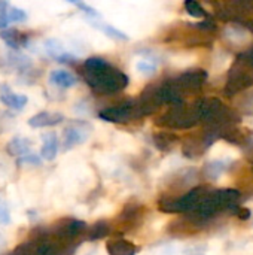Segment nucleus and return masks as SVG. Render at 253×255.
I'll list each match as a JSON object with an SVG mask.
<instances>
[{"label":"nucleus","instance_id":"1","mask_svg":"<svg viewBox=\"0 0 253 255\" xmlns=\"http://www.w3.org/2000/svg\"><path fill=\"white\" fill-rule=\"evenodd\" d=\"M240 199V191L234 188H221V190H212L200 208L191 214V218H194L197 223L203 224L207 220L213 218L216 214L222 211H233L239 203Z\"/></svg>","mask_w":253,"mask_h":255},{"label":"nucleus","instance_id":"2","mask_svg":"<svg viewBox=\"0 0 253 255\" xmlns=\"http://www.w3.org/2000/svg\"><path fill=\"white\" fill-rule=\"evenodd\" d=\"M88 87L97 94H115L127 88L128 76L110 64L97 72H82Z\"/></svg>","mask_w":253,"mask_h":255},{"label":"nucleus","instance_id":"3","mask_svg":"<svg viewBox=\"0 0 253 255\" xmlns=\"http://www.w3.org/2000/svg\"><path fill=\"white\" fill-rule=\"evenodd\" d=\"M200 109L198 103L192 105H177L171 106L164 115H161L155 124L164 128H173V130H188L200 124Z\"/></svg>","mask_w":253,"mask_h":255},{"label":"nucleus","instance_id":"4","mask_svg":"<svg viewBox=\"0 0 253 255\" xmlns=\"http://www.w3.org/2000/svg\"><path fill=\"white\" fill-rule=\"evenodd\" d=\"M207 187H195L180 197H164L158 202V209L164 214H194L206 196L209 194Z\"/></svg>","mask_w":253,"mask_h":255},{"label":"nucleus","instance_id":"5","mask_svg":"<svg viewBox=\"0 0 253 255\" xmlns=\"http://www.w3.org/2000/svg\"><path fill=\"white\" fill-rule=\"evenodd\" d=\"M251 87H253V67L239 57L236 64L228 72L224 94L228 97H234Z\"/></svg>","mask_w":253,"mask_h":255},{"label":"nucleus","instance_id":"6","mask_svg":"<svg viewBox=\"0 0 253 255\" xmlns=\"http://www.w3.org/2000/svg\"><path fill=\"white\" fill-rule=\"evenodd\" d=\"M98 118L106 123H115V124H127L130 121H134L137 118H142L136 105V100L125 102L118 106L104 108L98 112Z\"/></svg>","mask_w":253,"mask_h":255},{"label":"nucleus","instance_id":"7","mask_svg":"<svg viewBox=\"0 0 253 255\" xmlns=\"http://www.w3.org/2000/svg\"><path fill=\"white\" fill-rule=\"evenodd\" d=\"M92 131V126L84 120H73L67 124L63 133V151L73 149L78 145H82Z\"/></svg>","mask_w":253,"mask_h":255},{"label":"nucleus","instance_id":"8","mask_svg":"<svg viewBox=\"0 0 253 255\" xmlns=\"http://www.w3.org/2000/svg\"><path fill=\"white\" fill-rule=\"evenodd\" d=\"M216 139H219L218 133L206 128L201 134L189 136L182 145V152L186 158H198L213 145Z\"/></svg>","mask_w":253,"mask_h":255},{"label":"nucleus","instance_id":"9","mask_svg":"<svg viewBox=\"0 0 253 255\" xmlns=\"http://www.w3.org/2000/svg\"><path fill=\"white\" fill-rule=\"evenodd\" d=\"M207 72L204 69H191L186 70L183 73H180L179 76L173 78L176 85L182 90L183 94L189 93V91H197L200 90L206 81H207Z\"/></svg>","mask_w":253,"mask_h":255},{"label":"nucleus","instance_id":"10","mask_svg":"<svg viewBox=\"0 0 253 255\" xmlns=\"http://www.w3.org/2000/svg\"><path fill=\"white\" fill-rule=\"evenodd\" d=\"M137 109L140 117H148L154 112H157V109L164 105L161 93H160V85H154V87H148L140 97L136 100Z\"/></svg>","mask_w":253,"mask_h":255},{"label":"nucleus","instance_id":"11","mask_svg":"<svg viewBox=\"0 0 253 255\" xmlns=\"http://www.w3.org/2000/svg\"><path fill=\"white\" fill-rule=\"evenodd\" d=\"M1 63H3L4 69L16 70V72H19V73H28L30 69L33 67L30 57H27L25 54L18 52V51L7 52V54L3 57Z\"/></svg>","mask_w":253,"mask_h":255},{"label":"nucleus","instance_id":"12","mask_svg":"<svg viewBox=\"0 0 253 255\" xmlns=\"http://www.w3.org/2000/svg\"><path fill=\"white\" fill-rule=\"evenodd\" d=\"M0 102H1L6 108L15 109V111H21V109H24V106L27 105L28 99H27V96H24V94L15 93L7 84H1V85H0Z\"/></svg>","mask_w":253,"mask_h":255},{"label":"nucleus","instance_id":"13","mask_svg":"<svg viewBox=\"0 0 253 255\" xmlns=\"http://www.w3.org/2000/svg\"><path fill=\"white\" fill-rule=\"evenodd\" d=\"M64 121V115L60 112H49V111H42L36 115H33L27 123L33 128H45V127H54L58 126Z\"/></svg>","mask_w":253,"mask_h":255},{"label":"nucleus","instance_id":"14","mask_svg":"<svg viewBox=\"0 0 253 255\" xmlns=\"http://www.w3.org/2000/svg\"><path fill=\"white\" fill-rule=\"evenodd\" d=\"M145 215V208L139 203H128L124 211L119 214V224H122L125 230L131 229L133 226L139 224L142 217Z\"/></svg>","mask_w":253,"mask_h":255},{"label":"nucleus","instance_id":"15","mask_svg":"<svg viewBox=\"0 0 253 255\" xmlns=\"http://www.w3.org/2000/svg\"><path fill=\"white\" fill-rule=\"evenodd\" d=\"M0 37L6 43V46H9L13 51H18L19 48H25L30 42V36L16 28H6L0 31Z\"/></svg>","mask_w":253,"mask_h":255},{"label":"nucleus","instance_id":"16","mask_svg":"<svg viewBox=\"0 0 253 255\" xmlns=\"http://www.w3.org/2000/svg\"><path fill=\"white\" fill-rule=\"evenodd\" d=\"M106 251L109 255H136L139 253V247L122 238H115L106 244Z\"/></svg>","mask_w":253,"mask_h":255},{"label":"nucleus","instance_id":"17","mask_svg":"<svg viewBox=\"0 0 253 255\" xmlns=\"http://www.w3.org/2000/svg\"><path fill=\"white\" fill-rule=\"evenodd\" d=\"M6 152L12 157H22L31 152V140L24 136L12 137L6 145Z\"/></svg>","mask_w":253,"mask_h":255},{"label":"nucleus","instance_id":"18","mask_svg":"<svg viewBox=\"0 0 253 255\" xmlns=\"http://www.w3.org/2000/svg\"><path fill=\"white\" fill-rule=\"evenodd\" d=\"M152 140L157 149L167 152L179 143V136L173 131H158L152 136Z\"/></svg>","mask_w":253,"mask_h":255},{"label":"nucleus","instance_id":"19","mask_svg":"<svg viewBox=\"0 0 253 255\" xmlns=\"http://www.w3.org/2000/svg\"><path fill=\"white\" fill-rule=\"evenodd\" d=\"M42 140H43L42 151H40L42 160H46V161L55 160L57 152H58V137H57V134L54 131L45 133L42 136Z\"/></svg>","mask_w":253,"mask_h":255},{"label":"nucleus","instance_id":"20","mask_svg":"<svg viewBox=\"0 0 253 255\" xmlns=\"http://www.w3.org/2000/svg\"><path fill=\"white\" fill-rule=\"evenodd\" d=\"M219 139H224L228 143H233V145H239L240 146V145H246V143L251 142V134L248 131L239 128L237 126H233V127L225 128L221 133Z\"/></svg>","mask_w":253,"mask_h":255},{"label":"nucleus","instance_id":"21","mask_svg":"<svg viewBox=\"0 0 253 255\" xmlns=\"http://www.w3.org/2000/svg\"><path fill=\"white\" fill-rule=\"evenodd\" d=\"M49 82L58 88H72L78 84V78L67 70H52L49 73Z\"/></svg>","mask_w":253,"mask_h":255},{"label":"nucleus","instance_id":"22","mask_svg":"<svg viewBox=\"0 0 253 255\" xmlns=\"http://www.w3.org/2000/svg\"><path fill=\"white\" fill-rule=\"evenodd\" d=\"M109 233H110V224L107 221H104V220H100V221L94 223L88 229V232H86V241L95 242V241L104 239Z\"/></svg>","mask_w":253,"mask_h":255},{"label":"nucleus","instance_id":"23","mask_svg":"<svg viewBox=\"0 0 253 255\" xmlns=\"http://www.w3.org/2000/svg\"><path fill=\"white\" fill-rule=\"evenodd\" d=\"M227 170V163L225 161H221V160H216V161H210L204 166L203 169V176L213 181L216 178H219L224 172Z\"/></svg>","mask_w":253,"mask_h":255},{"label":"nucleus","instance_id":"24","mask_svg":"<svg viewBox=\"0 0 253 255\" xmlns=\"http://www.w3.org/2000/svg\"><path fill=\"white\" fill-rule=\"evenodd\" d=\"M45 51H46V54H48L51 58H54L55 61L67 52V51L64 49L63 43H61L58 39H46V40H45Z\"/></svg>","mask_w":253,"mask_h":255},{"label":"nucleus","instance_id":"25","mask_svg":"<svg viewBox=\"0 0 253 255\" xmlns=\"http://www.w3.org/2000/svg\"><path fill=\"white\" fill-rule=\"evenodd\" d=\"M92 25H94L95 28L101 30L104 34H107V36H109V37H112V39H116V40H125V42L130 39L127 33L121 31L119 28H116V27H113V25H110V24L95 22V24H92Z\"/></svg>","mask_w":253,"mask_h":255},{"label":"nucleus","instance_id":"26","mask_svg":"<svg viewBox=\"0 0 253 255\" xmlns=\"http://www.w3.org/2000/svg\"><path fill=\"white\" fill-rule=\"evenodd\" d=\"M185 9L194 18H206L207 16V12L204 10V7L195 0H186L185 1Z\"/></svg>","mask_w":253,"mask_h":255},{"label":"nucleus","instance_id":"27","mask_svg":"<svg viewBox=\"0 0 253 255\" xmlns=\"http://www.w3.org/2000/svg\"><path fill=\"white\" fill-rule=\"evenodd\" d=\"M136 69L142 75H154L155 70H157V63L152 58H142V60L137 61Z\"/></svg>","mask_w":253,"mask_h":255},{"label":"nucleus","instance_id":"28","mask_svg":"<svg viewBox=\"0 0 253 255\" xmlns=\"http://www.w3.org/2000/svg\"><path fill=\"white\" fill-rule=\"evenodd\" d=\"M7 16L10 22H25L27 21V12L21 7H16L13 4L9 6L7 9Z\"/></svg>","mask_w":253,"mask_h":255},{"label":"nucleus","instance_id":"29","mask_svg":"<svg viewBox=\"0 0 253 255\" xmlns=\"http://www.w3.org/2000/svg\"><path fill=\"white\" fill-rule=\"evenodd\" d=\"M16 164L18 166H24V164H28V166H40L42 164V157L34 154V152H30L27 155H22L16 160Z\"/></svg>","mask_w":253,"mask_h":255},{"label":"nucleus","instance_id":"30","mask_svg":"<svg viewBox=\"0 0 253 255\" xmlns=\"http://www.w3.org/2000/svg\"><path fill=\"white\" fill-rule=\"evenodd\" d=\"M9 6H10V3L0 0V31L9 28V24H10L9 16H7V9H9Z\"/></svg>","mask_w":253,"mask_h":255},{"label":"nucleus","instance_id":"31","mask_svg":"<svg viewBox=\"0 0 253 255\" xmlns=\"http://www.w3.org/2000/svg\"><path fill=\"white\" fill-rule=\"evenodd\" d=\"M72 4H75L76 7H79L85 15H89V16H94V18L100 16V13H98L92 6H89V4H86V3H84V1H72Z\"/></svg>","mask_w":253,"mask_h":255},{"label":"nucleus","instance_id":"32","mask_svg":"<svg viewBox=\"0 0 253 255\" xmlns=\"http://www.w3.org/2000/svg\"><path fill=\"white\" fill-rule=\"evenodd\" d=\"M10 223V215H9V208L6 202H0V224L6 226Z\"/></svg>","mask_w":253,"mask_h":255},{"label":"nucleus","instance_id":"33","mask_svg":"<svg viewBox=\"0 0 253 255\" xmlns=\"http://www.w3.org/2000/svg\"><path fill=\"white\" fill-rule=\"evenodd\" d=\"M231 212H233L234 215H237L240 220H249V218L252 217V212H251L248 208H243V206H240V205H237Z\"/></svg>","mask_w":253,"mask_h":255},{"label":"nucleus","instance_id":"34","mask_svg":"<svg viewBox=\"0 0 253 255\" xmlns=\"http://www.w3.org/2000/svg\"><path fill=\"white\" fill-rule=\"evenodd\" d=\"M195 28H200V30H215L216 28V24L213 21H203V22H197L194 25Z\"/></svg>","mask_w":253,"mask_h":255},{"label":"nucleus","instance_id":"35","mask_svg":"<svg viewBox=\"0 0 253 255\" xmlns=\"http://www.w3.org/2000/svg\"><path fill=\"white\" fill-rule=\"evenodd\" d=\"M76 60H78V58H76L75 55H72L70 52H66V54H64L63 57H60L57 61L61 63V64H73V63H76Z\"/></svg>","mask_w":253,"mask_h":255},{"label":"nucleus","instance_id":"36","mask_svg":"<svg viewBox=\"0 0 253 255\" xmlns=\"http://www.w3.org/2000/svg\"><path fill=\"white\" fill-rule=\"evenodd\" d=\"M240 58H242V60H245L246 63H249V64L253 67V48L252 49H249L248 52L242 54V55H240Z\"/></svg>","mask_w":253,"mask_h":255},{"label":"nucleus","instance_id":"37","mask_svg":"<svg viewBox=\"0 0 253 255\" xmlns=\"http://www.w3.org/2000/svg\"><path fill=\"white\" fill-rule=\"evenodd\" d=\"M249 161H251V166H252V170H253V151H252V154H251V157H249Z\"/></svg>","mask_w":253,"mask_h":255},{"label":"nucleus","instance_id":"38","mask_svg":"<svg viewBox=\"0 0 253 255\" xmlns=\"http://www.w3.org/2000/svg\"><path fill=\"white\" fill-rule=\"evenodd\" d=\"M1 247H3V236L0 235V248H1Z\"/></svg>","mask_w":253,"mask_h":255},{"label":"nucleus","instance_id":"39","mask_svg":"<svg viewBox=\"0 0 253 255\" xmlns=\"http://www.w3.org/2000/svg\"><path fill=\"white\" fill-rule=\"evenodd\" d=\"M195 255H201V254H195Z\"/></svg>","mask_w":253,"mask_h":255}]
</instances>
